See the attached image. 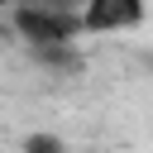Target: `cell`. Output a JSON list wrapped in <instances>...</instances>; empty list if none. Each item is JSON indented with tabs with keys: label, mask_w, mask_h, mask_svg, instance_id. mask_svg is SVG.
<instances>
[{
	"label": "cell",
	"mask_w": 153,
	"mask_h": 153,
	"mask_svg": "<svg viewBox=\"0 0 153 153\" xmlns=\"http://www.w3.org/2000/svg\"><path fill=\"white\" fill-rule=\"evenodd\" d=\"M14 29H19V38H24V43H33V48H67V43H76L81 19H76V10H72V5L29 0V5H19V10H14Z\"/></svg>",
	"instance_id": "1"
},
{
	"label": "cell",
	"mask_w": 153,
	"mask_h": 153,
	"mask_svg": "<svg viewBox=\"0 0 153 153\" xmlns=\"http://www.w3.org/2000/svg\"><path fill=\"white\" fill-rule=\"evenodd\" d=\"M81 33H124L143 24V0H81Z\"/></svg>",
	"instance_id": "2"
},
{
	"label": "cell",
	"mask_w": 153,
	"mask_h": 153,
	"mask_svg": "<svg viewBox=\"0 0 153 153\" xmlns=\"http://www.w3.org/2000/svg\"><path fill=\"white\" fill-rule=\"evenodd\" d=\"M24 153H67L57 134H29L24 139Z\"/></svg>",
	"instance_id": "3"
},
{
	"label": "cell",
	"mask_w": 153,
	"mask_h": 153,
	"mask_svg": "<svg viewBox=\"0 0 153 153\" xmlns=\"http://www.w3.org/2000/svg\"><path fill=\"white\" fill-rule=\"evenodd\" d=\"M48 5H72V0H48Z\"/></svg>",
	"instance_id": "4"
},
{
	"label": "cell",
	"mask_w": 153,
	"mask_h": 153,
	"mask_svg": "<svg viewBox=\"0 0 153 153\" xmlns=\"http://www.w3.org/2000/svg\"><path fill=\"white\" fill-rule=\"evenodd\" d=\"M5 5H10V0H0V10H5Z\"/></svg>",
	"instance_id": "5"
}]
</instances>
